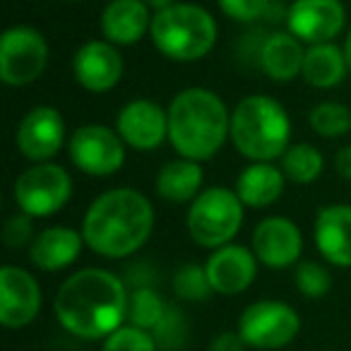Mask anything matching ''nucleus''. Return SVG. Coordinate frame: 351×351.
<instances>
[{
    "mask_svg": "<svg viewBox=\"0 0 351 351\" xmlns=\"http://www.w3.org/2000/svg\"><path fill=\"white\" fill-rule=\"evenodd\" d=\"M128 289L108 269L87 267L70 274L56 293L58 322L80 339H106L128 317Z\"/></svg>",
    "mask_w": 351,
    "mask_h": 351,
    "instance_id": "1",
    "label": "nucleus"
},
{
    "mask_svg": "<svg viewBox=\"0 0 351 351\" xmlns=\"http://www.w3.org/2000/svg\"><path fill=\"white\" fill-rule=\"evenodd\" d=\"M154 229V207L135 188L106 191L82 217V239L89 250L108 260L135 255Z\"/></svg>",
    "mask_w": 351,
    "mask_h": 351,
    "instance_id": "2",
    "label": "nucleus"
},
{
    "mask_svg": "<svg viewBox=\"0 0 351 351\" xmlns=\"http://www.w3.org/2000/svg\"><path fill=\"white\" fill-rule=\"evenodd\" d=\"M169 142L178 156L207 161L231 137V113L224 99L207 87H186L169 104Z\"/></svg>",
    "mask_w": 351,
    "mask_h": 351,
    "instance_id": "3",
    "label": "nucleus"
},
{
    "mask_svg": "<svg viewBox=\"0 0 351 351\" xmlns=\"http://www.w3.org/2000/svg\"><path fill=\"white\" fill-rule=\"evenodd\" d=\"M231 142L250 161L282 159L291 142V121L277 99L250 94L231 111Z\"/></svg>",
    "mask_w": 351,
    "mask_h": 351,
    "instance_id": "4",
    "label": "nucleus"
},
{
    "mask_svg": "<svg viewBox=\"0 0 351 351\" xmlns=\"http://www.w3.org/2000/svg\"><path fill=\"white\" fill-rule=\"evenodd\" d=\"M217 20L195 3H176L154 12L149 39L164 58L173 63H195L212 53L217 44Z\"/></svg>",
    "mask_w": 351,
    "mask_h": 351,
    "instance_id": "5",
    "label": "nucleus"
},
{
    "mask_svg": "<svg viewBox=\"0 0 351 351\" xmlns=\"http://www.w3.org/2000/svg\"><path fill=\"white\" fill-rule=\"evenodd\" d=\"M245 205L236 191L226 186L205 188L191 202L186 215L188 236L202 248H221L229 245L241 231Z\"/></svg>",
    "mask_w": 351,
    "mask_h": 351,
    "instance_id": "6",
    "label": "nucleus"
},
{
    "mask_svg": "<svg viewBox=\"0 0 351 351\" xmlns=\"http://www.w3.org/2000/svg\"><path fill=\"white\" fill-rule=\"evenodd\" d=\"M73 195V178L60 164L44 161L32 164L17 176L12 186V197L20 212L32 219H49L68 205Z\"/></svg>",
    "mask_w": 351,
    "mask_h": 351,
    "instance_id": "7",
    "label": "nucleus"
},
{
    "mask_svg": "<svg viewBox=\"0 0 351 351\" xmlns=\"http://www.w3.org/2000/svg\"><path fill=\"white\" fill-rule=\"evenodd\" d=\"M49 65V44L29 25H15L0 36V80L8 87H27L44 75Z\"/></svg>",
    "mask_w": 351,
    "mask_h": 351,
    "instance_id": "8",
    "label": "nucleus"
},
{
    "mask_svg": "<svg viewBox=\"0 0 351 351\" xmlns=\"http://www.w3.org/2000/svg\"><path fill=\"white\" fill-rule=\"evenodd\" d=\"M68 154L75 169L94 178H106L125 164V142L116 128L87 123L68 137Z\"/></svg>",
    "mask_w": 351,
    "mask_h": 351,
    "instance_id": "9",
    "label": "nucleus"
},
{
    "mask_svg": "<svg viewBox=\"0 0 351 351\" xmlns=\"http://www.w3.org/2000/svg\"><path fill=\"white\" fill-rule=\"evenodd\" d=\"M301 330V317L284 301H255L239 320V335L253 349H282Z\"/></svg>",
    "mask_w": 351,
    "mask_h": 351,
    "instance_id": "10",
    "label": "nucleus"
},
{
    "mask_svg": "<svg viewBox=\"0 0 351 351\" xmlns=\"http://www.w3.org/2000/svg\"><path fill=\"white\" fill-rule=\"evenodd\" d=\"M346 10L341 0H293L287 12V29L303 44H332L344 32Z\"/></svg>",
    "mask_w": 351,
    "mask_h": 351,
    "instance_id": "11",
    "label": "nucleus"
},
{
    "mask_svg": "<svg viewBox=\"0 0 351 351\" xmlns=\"http://www.w3.org/2000/svg\"><path fill=\"white\" fill-rule=\"evenodd\" d=\"M65 121L58 108L34 106L25 113L15 132V145L20 154L32 164L51 161L65 145Z\"/></svg>",
    "mask_w": 351,
    "mask_h": 351,
    "instance_id": "12",
    "label": "nucleus"
},
{
    "mask_svg": "<svg viewBox=\"0 0 351 351\" xmlns=\"http://www.w3.org/2000/svg\"><path fill=\"white\" fill-rule=\"evenodd\" d=\"M123 56L118 46H113L106 39L84 41L73 56V75L75 82L92 94H106L121 82Z\"/></svg>",
    "mask_w": 351,
    "mask_h": 351,
    "instance_id": "13",
    "label": "nucleus"
},
{
    "mask_svg": "<svg viewBox=\"0 0 351 351\" xmlns=\"http://www.w3.org/2000/svg\"><path fill=\"white\" fill-rule=\"evenodd\" d=\"M116 132L125 147L152 152L169 140V111L152 99H132L118 111Z\"/></svg>",
    "mask_w": 351,
    "mask_h": 351,
    "instance_id": "14",
    "label": "nucleus"
},
{
    "mask_svg": "<svg viewBox=\"0 0 351 351\" xmlns=\"http://www.w3.org/2000/svg\"><path fill=\"white\" fill-rule=\"evenodd\" d=\"M41 311V289L34 274L15 265L0 269V322L8 330L27 327Z\"/></svg>",
    "mask_w": 351,
    "mask_h": 351,
    "instance_id": "15",
    "label": "nucleus"
},
{
    "mask_svg": "<svg viewBox=\"0 0 351 351\" xmlns=\"http://www.w3.org/2000/svg\"><path fill=\"white\" fill-rule=\"evenodd\" d=\"M303 234L289 217H267L253 231V253L269 269H287L298 263Z\"/></svg>",
    "mask_w": 351,
    "mask_h": 351,
    "instance_id": "16",
    "label": "nucleus"
},
{
    "mask_svg": "<svg viewBox=\"0 0 351 351\" xmlns=\"http://www.w3.org/2000/svg\"><path fill=\"white\" fill-rule=\"evenodd\" d=\"M205 269L215 293L236 296V293H243L255 282L258 258H255L253 248L229 243L212 250V255L205 263Z\"/></svg>",
    "mask_w": 351,
    "mask_h": 351,
    "instance_id": "17",
    "label": "nucleus"
},
{
    "mask_svg": "<svg viewBox=\"0 0 351 351\" xmlns=\"http://www.w3.org/2000/svg\"><path fill=\"white\" fill-rule=\"evenodd\" d=\"M315 248L335 267H351V205L335 202L317 210L313 224Z\"/></svg>",
    "mask_w": 351,
    "mask_h": 351,
    "instance_id": "18",
    "label": "nucleus"
},
{
    "mask_svg": "<svg viewBox=\"0 0 351 351\" xmlns=\"http://www.w3.org/2000/svg\"><path fill=\"white\" fill-rule=\"evenodd\" d=\"M149 8L142 0H108L101 10V36L113 46L140 44L152 32Z\"/></svg>",
    "mask_w": 351,
    "mask_h": 351,
    "instance_id": "19",
    "label": "nucleus"
},
{
    "mask_svg": "<svg viewBox=\"0 0 351 351\" xmlns=\"http://www.w3.org/2000/svg\"><path fill=\"white\" fill-rule=\"evenodd\" d=\"M306 44L291 32H272L258 49V65L272 82H293L303 75Z\"/></svg>",
    "mask_w": 351,
    "mask_h": 351,
    "instance_id": "20",
    "label": "nucleus"
},
{
    "mask_svg": "<svg viewBox=\"0 0 351 351\" xmlns=\"http://www.w3.org/2000/svg\"><path fill=\"white\" fill-rule=\"evenodd\" d=\"M82 248V231H75L70 226H49V229L39 231L34 243L29 245V260L34 267L44 269V272H60L77 263Z\"/></svg>",
    "mask_w": 351,
    "mask_h": 351,
    "instance_id": "21",
    "label": "nucleus"
},
{
    "mask_svg": "<svg viewBox=\"0 0 351 351\" xmlns=\"http://www.w3.org/2000/svg\"><path fill=\"white\" fill-rule=\"evenodd\" d=\"M284 186H287V176L282 166H274L272 161H250L236 178L234 191L245 207L263 210L282 197Z\"/></svg>",
    "mask_w": 351,
    "mask_h": 351,
    "instance_id": "22",
    "label": "nucleus"
},
{
    "mask_svg": "<svg viewBox=\"0 0 351 351\" xmlns=\"http://www.w3.org/2000/svg\"><path fill=\"white\" fill-rule=\"evenodd\" d=\"M205 171H202L200 161L193 159H178L166 161L156 173L154 191L161 200L173 202V205H183V202H193L205 188Z\"/></svg>",
    "mask_w": 351,
    "mask_h": 351,
    "instance_id": "23",
    "label": "nucleus"
},
{
    "mask_svg": "<svg viewBox=\"0 0 351 351\" xmlns=\"http://www.w3.org/2000/svg\"><path fill=\"white\" fill-rule=\"evenodd\" d=\"M349 68H346V56L344 49L332 41V44H315L306 49V60H303V75L311 87L315 89H332L341 84L346 77Z\"/></svg>",
    "mask_w": 351,
    "mask_h": 351,
    "instance_id": "24",
    "label": "nucleus"
},
{
    "mask_svg": "<svg viewBox=\"0 0 351 351\" xmlns=\"http://www.w3.org/2000/svg\"><path fill=\"white\" fill-rule=\"evenodd\" d=\"M279 166L287 176V181L296 183V186H311L320 178L322 169H325V156L315 145L298 142L284 152Z\"/></svg>",
    "mask_w": 351,
    "mask_h": 351,
    "instance_id": "25",
    "label": "nucleus"
},
{
    "mask_svg": "<svg viewBox=\"0 0 351 351\" xmlns=\"http://www.w3.org/2000/svg\"><path fill=\"white\" fill-rule=\"evenodd\" d=\"M169 306L164 303V298L159 296L156 289L147 287H135L128 296V325L140 327V330L152 332L161 322V317L166 315Z\"/></svg>",
    "mask_w": 351,
    "mask_h": 351,
    "instance_id": "26",
    "label": "nucleus"
},
{
    "mask_svg": "<svg viewBox=\"0 0 351 351\" xmlns=\"http://www.w3.org/2000/svg\"><path fill=\"white\" fill-rule=\"evenodd\" d=\"M313 132L325 140H337L351 130V108L339 101H320L308 113Z\"/></svg>",
    "mask_w": 351,
    "mask_h": 351,
    "instance_id": "27",
    "label": "nucleus"
},
{
    "mask_svg": "<svg viewBox=\"0 0 351 351\" xmlns=\"http://www.w3.org/2000/svg\"><path fill=\"white\" fill-rule=\"evenodd\" d=\"M173 291L183 301H205V298H210V293L215 289L210 284L205 265H195V263L183 265L173 277Z\"/></svg>",
    "mask_w": 351,
    "mask_h": 351,
    "instance_id": "28",
    "label": "nucleus"
},
{
    "mask_svg": "<svg viewBox=\"0 0 351 351\" xmlns=\"http://www.w3.org/2000/svg\"><path fill=\"white\" fill-rule=\"evenodd\" d=\"M296 287L301 296L306 298H322L332 289V277L327 272L325 265L315 263V260H303L296 265Z\"/></svg>",
    "mask_w": 351,
    "mask_h": 351,
    "instance_id": "29",
    "label": "nucleus"
},
{
    "mask_svg": "<svg viewBox=\"0 0 351 351\" xmlns=\"http://www.w3.org/2000/svg\"><path fill=\"white\" fill-rule=\"evenodd\" d=\"M154 337L156 346L164 351H178L186 341V317L178 308L169 306L166 315L161 317V322L149 332Z\"/></svg>",
    "mask_w": 351,
    "mask_h": 351,
    "instance_id": "30",
    "label": "nucleus"
},
{
    "mask_svg": "<svg viewBox=\"0 0 351 351\" xmlns=\"http://www.w3.org/2000/svg\"><path fill=\"white\" fill-rule=\"evenodd\" d=\"M154 337L147 330H140V327L132 325H123L118 327L113 335H108L104 339L101 351H156Z\"/></svg>",
    "mask_w": 351,
    "mask_h": 351,
    "instance_id": "31",
    "label": "nucleus"
},
{
    "mask_svg": "<svg viewBox=\"0 0 351 351\" xmlns=\"http://www.w3.org/2000/svg\"><path fill=\"white\" fill-rule=\"evenodd\" d=\"M217 3L229 20L241 22V25H253V22L263 20L269 15V8H272V0H217Z\"/></svg>",
    "mask_w": 351,
    "mask_h": 351,
    "instance_id": "32",
    "label": "nucleus"
},
{
    "mask_svg": "<svg viewBox=\"0 0 351 351\" xmlns=\"http://www.w3.org/2000/svg\"><path fill=\"white\" fill-rule=\"evenodd\" d=\"M32 217L25 215V212H17V215H12L10 219L5 221V226H3V243L8 245V248L17 250V248H25L27 243H34V224H32Z\"/></svg>",
    "mask_w": 351,
    "mask_h": 351,
    "instance_id": "33",
    "label": "nucleus"
},
{
    "mask_svg": "<svg viewBox=\"0 0 351 351\" xmlns=\"http://www.w3.org/2000/svg\"><path fill=\"white\" fill-rule=\"evenodd\" d=\"M245 341L239 332H219V335L212 339L210 351H245Z\"/></svg>",
    "mask_w": 351,
    "mask_h": 351,
    "instance_id": "34",
    "label": "nucleus"
},
{
    "mask_svg": "<svg viewBox=\"0 0 351 351\" xmlns=\"http://www.w3.org/2000/svg\"><path fill=\"white\" fill-rule=\"evenodd\" d=\"M335 169H337V173H339L341 178L351 181V145L341 147V149L337 152V156H335Z\"/></svg>",
    "mask_w": 351,
    "mask_h": 351,
    "instance_id": "35",
    "label": "nucleus"
},
{
    "mask_svg": "<svg viewBox=\"0 0 351 351\" xmlns=\"http://www.w3.org/2000/svg\"><path fill=\"white\" fill-rule=\"evenodd\" d=\"M142 3H145L152 12H161V10H166V8L176 5L178 0H142Z\"/></svg>",
    "mask_w": 351,
    "mask_h": 351,
    "instance_id": "36",
    "label": "nucleus"
},
{
    "mask_svg": "<svg viewBox=\"0 0 351 351\" xmlns=\"http://www.w3.org/2000/svg\"><path fill=\"white\" fill-rule=\"evenodd\" d=\"M344 56H346V68H349V75H351V29H349V34H346V39H344Z\"/></svg>",
    "mask_w": 351,
    "mask_h": 351,
    "instance_id": "37",
    "label": "nucleus"
},
{
    "mask_svg": "<svg viewBox=\"0 0 351 351\" xmlns=\"http://www.w3.org/2000/svg\"><path fill=\"white\" fill-rule=\"evenodd\" d=\"M68 3H82V0H68Z\"/></svg>",
    "mask_w": 351,
    "mask_h": 351,
    "instance_id": "38",
    "label": "nucleus"
}]
</instances>
